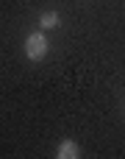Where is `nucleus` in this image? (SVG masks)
Listing matches in <instances>:
<instances>
[{
  "label": "nucleus",
  "instance_id": "obj_1",
  "mask_svg": "<svg viewBox=\"0 0 125 159\" xmlns=\"http://www.w3.org/2000/svg\"><path fill=\"white\" fill-rule=\"evenodd\" d=\"M47 50H50V45H47V36L42 34V28L31 31L25 36V56H28V61H42L47 56Z\"/></svg>",
  "mask_w": 125,
  "mask_h": 159
},
{
  "label": "nucleus",
  "instance_id": "obj_2",
  "mask_svg": "<svg viewBox=\"0 0 125 159\" xmlns=\"http://www.w3.org/2000/svg\"><path fill=\"white\" fill-rule=\"evenodd\" d=\"M56 157L58 159H78L81 157V145L67 137V140H61V143L56 145Z\"/></svg>",
  "mask_w": 125,
  "mask_h": 159
},
{
  "label": "nucleus",
  "instance_id": "obj_3",
  "mask_svg": "<svg viewBox=\"0 0 125 159\" xmlns=\"http://www.w3.org/2000/svg\"><path fill=\"white\" fill-rule=\"evenodd\" d=\"M58 25H61L58 11H45V14L39 17V28H42V31H50V28H58Z\"/></svg>",
  "mask_w": 125,
  "mask_h": 159
}]
</instances>
